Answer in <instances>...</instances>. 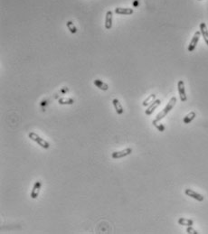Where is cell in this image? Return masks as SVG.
<instances>
[{"mask_svg": "<svg viewBox=\"0 0 208 234\" xmlns=\"http://www.w3.org/2000/svg\"><path fill=\"white\" fill-rule=\"evenodd\" d=\"M185 194H186L187 196H190L191 198H193V199H195V200H197V201H198V202H202V201H204V199H205L202 194H200L197 193L196 191H194V190H192V189H189V188L185 190Z\"/></svg>", "mask_w": 208, "mask_h": 234, "instance_id": "cell-6", "label": "cell"}, {"mask_svg": "<svg viewBox=\"0 0 208 234\" xmlns=\"http://www.w3.org/2000/svg\"><path fill=\"white\" fill-rule=\"evenodd\" d=\"M200 36H201V32L200 31H197L188 45V52H193L196 47H197V44L198 43V41L200 39Z\"/></svg>", "mask_w": 208, "mask_h": 234, "instance_id": "cell-4", "label": "cell"}, {"mask_svg": "<svg viewBox=\"0 0 208 234\" xmlns=\"http://www.w3.org/2000/svg\"><path fill=\"white\" fill-rule=\"evenodd\" d=\"M197 117V114H196V112L195 111H191V112H189L185 118H184V119H183V121H184V123L185 124H189L191 121H193L194 119H195V118Z\"/></svg>", "mask_w": 208, "mask_h": 234, "instance_id": "cell-14", "label": "cell"}, {"mask_svg": "<svg viewBox=\"0 0 208 234\" xmlns=\"http://www.w3.org/2000/svg\"><path fill=\"white\" fill-rule=\"evenodd\" d=\"M58 102L61 105H72L74 103V100L72 98H61L58 100Z\"/></svg>", "mask_w": 208, "mask_h": 234, "instance_id": "cell-16", "label": "cell"}, {"mask_svg": "<svg viewBox=\"0 0 208 234\" xmlns=\"http://www.w3.org/2000/svg\"><path fill=\"white\" fill-rule=\"evenodd\" d=\"M112 27V12L110 10L106 13V18H105V28L107 30H110Z\"/></svg>", "mask_w": 208, "mask_h": 234, "instance_id": "cell-9", "label": "cell"}, {"mask_svg": "<svg viewBox=\"0 0 208 234\" xmlns=\"http://www.w3.org/2000/svg\"><path fill=\"white\" fill-rule=\"evenodd\" d=\"M112 103H113V106H114V108H115V110H116L117 114H119V115L123 114L124 109H123V107H122V105L120 104V100H119L118 99H114V100H112Z\"/></svg>", "mask_w": 208, "mask_h": 234, "instance_id": "cell-11", "label": "cell"}, {"mask_svg": "<svg viewBox=\"0 0 208 234\" xmlns=\"http://www.w3.org/2000/svg\"><path fill=\"white\" fill-rule=\"evenodd\" d=\"M41 187H42V183L41 181H36L33 186V189H32V192H31V198L32 199H36L39 195V193H40V190H41Z\"/></svg>", "mask_w": 208, "mask_h": 234, "instance_id": "cell-7", "label": "cell"}, {"mask_svg": "<svg viewBox=\"0 0 208 234\" xmlns=\"http://www.w3.org/2000/svg\"><path fill=\"white\" fill-rule=\"evenodd\" d=\"M178 93L179 97L182 102H186L187 100V94H186V90H185V83L183 81H179L178 83Z\"/></svg>", "mask_w": 208, "mask_h": 234, "instance_id": "cell-5", "label": "cell"}, {"mask_svg": "<svg viewBox=\"0 0 208 234\" xmlns=\"http://www.w3.org/2000/svg\"><path fill=\"white\" fill-rule=\"evenodd\" d=\"M132 153V149L130 147L125 148L121 151H115L111 154V157L113 159H119V158H122L125 157L127 156H130Z\"/></svg>", "mask_w": 208, "mask_h": 234, "instance_id": "cell-3", "label": "cell"}, {"mask_svg": "<svg viewBox=\"0 0 208 234\" xmlns=\"http://www.w3.org/2000/svg\"><path fill=\"white\" fill-rule=\"evenodd\" d=\"M198 1H201V0H198Z\"/></svg>", "mask_w": 208, "mask_h": 234, "instance_id": "cell-21", "label": "cell"}, {"mask_svg": "<svg viewBox=\"0 0 208 234\" xmlns=\"http://www.w3.org/2000/svg\"><path fill=\"white\" fill-rule=\"evenodd\" d=\"M115 13L118 14H133L132 8H123V7H117L115 8Z\"/></svg>", "mask_w": 208, "mask_h": 234, "instance_id": "cell-13", "label": "cell"}, {"mask_svg": "<svg viewBox=\"0 0 208 234\" xmlns=\"http://www.w3.org/2000/svg\"><path fill=\"white\" fill-rule=\"evenodd\" d=\"M66 25H67L68 30H69L72 33H77V28H76V26L74 25V24H73L72 21H68V22L66 23Z\"/></svg>", "mask_w": 208, "mask_h": 234, "instance_id": "cell-18", "label": "cell"}, {"mask_svg": "<svg viewBox=\"0 0 208 234\" xmlns=\"http://www.w3.org/2000/svg\"><path fill=\"white\" fill-rule=\"evenodd\" d=\"M187 232L189 234H198L199 232L197 231H196L192 226H188L187 229Z\"/></svg>", "mask_w": 208, "mask_h": 234, "instance_id": "cell-20", "label": "cell"}, {"mask_svg": "<svg viewBox=\"0 0 208 234\" xmlns=\"http://www.w3.org/2000/svg\"><path fill=\"white\" fill-rule=\"evenodd\" d=\"M179 225H183V226H193L194 225V222L190 219H187V218H180L178 221Z\"/></svg>", "mask_w": 208, "mask_h": 234, "instance_id": "cell-15", "label": "cell"}, {"mask_svg": "<svg viewBox=\"0 0 208 234\" xmlns=\"http://www.w3.org/2000/svg\"><path fill=\"white\" fill-rule=\"evenodd\" d=\"M93 83H94V85H95L97 88H99V89L101 90H109V85H108L107 83H105L104 81L99 80V79L94 80V81H93Z\"/></svg>", "mask_w": 208, "mask_h": 234, "instance_id": "cell-10", "label": "cell"}, {"mask_svg": "<svg viewBox=\"0 0 208 234\" xmlns=\"http://www.w3.org/2000/svg\"><path fill=\"white\" fill-rule=\"evenodd\" d=\"M160 104H161L160 100H155L153 101V103H151V104L148 107V109H146V111H145L146 115H148V116L151 115V114L154 112V110H155Z\"/></svg>", "mask_w": 208, "mask_h": 234, "instance_id": "cell-8", "label": "cell"}, {"mask_svg": "<svg viewBox=\"0 0 208 234\" xmlns=\"http://www.w3.org/2000/svg\"><path fill=\"white\" fill-rule=\"evenodd\" d=\"M28 137H29L30 139H32L33 141L36 142V143H37L40 147H42L43 148L48 149V148L50 147V144H49L46 140H44L43 138H42L40 136H38L36 133H34V132H30L29 135H28Z\"/></svg>", "mask_w": 208, "mask_h": 234, "instance_id": "cell-2", "label": "cell"}, {"mask_svg": "<svg viewBox=\"0 0 208 234\" xmlns=\"http://www.w3.org/2000/svg\"><path fill=\"white\" fill-rule=\"evenodd\" d=\"M156 100V95L155 94H151V95H149L143 102H142V105L144 106V107H149L151 103H153V101Z\"/></svg>", "mask_w": 208, "mask_h": 234, "instance_id": "cell-17", "label": "cell"}, {"mask_svg": "<svg viewBox=\"0 0 208 234\" xmlns=\"http://www.w3.org/2000/svg\"><path fill=\"white\" fill-rule=\"evenodd\" d=\"M152 124L157 128V129H158V131H160V132H164V131H165V127H164V125L158 123V121H157L156 119H154V120L152 121Z\"/></svg>", "mask_w": 208, "mask_h": 234, "instance_id": "cell-19", "label": "cell"}, {"mask_svg": "<svg viewBox=\"0 0 208 234\" xmlns=\"http://www.w3.org/2000/svg\"><path fill=\"white\" fill-rule=\"evenodd\" d=\"M176 103H177V98L176 97H172L171 99H170V100H169V102L167 104V106L164 108V109L162 110V111H160L158 115H157V117H156V120L157 121H160L162 119H164L170 111H171V109L175 107V105H176Z\"/></svg>", "mask_w": 208, "mask_h": 234, "instance_id": "cell-1", "label": "cell"}, {"mask_svg": "<svg viewBox=\"0 0 208 234\" xmlns=\"http://www.w3.org/2000/svg\"><path fill=\"white\" fill-rule=\"evenodd\" d=\"M200 32H201V34L204 37V40H205L206 43L208 45V30L206 23H201L200 24Z\"/></svg>", "mask_w": 208, "mask_h": 234, "instance_id": "cell-12", "label": "cell"}]
</instances>
